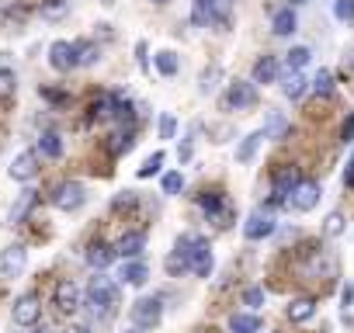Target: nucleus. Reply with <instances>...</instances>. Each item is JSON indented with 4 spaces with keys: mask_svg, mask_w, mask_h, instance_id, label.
<instances>
[{
    "mask_svg": "<svg viewBox=\"0 0 354 333\" xmlns=\"http://www.w3.org/2000/svg\"><path fill=\"white\" fill-rule=\"evenodd\" d=\"M84 305H87L94 316L108 319V316L115 312V305H118V285H115L104 271H94V278L87 281V292H84Z\"/></svg>",
    "mask_w": 354,
    "mask_h": 333,
    "instance_id": "nucleus-1",
    "label": "nucleus"
},
{
    "mask_svg": "<svg viewBox=\"0 0 354 333\" xmlns=\"http://www.w3.org/2000/svg\"><path fill=\"white\" fill-rule=\"evenodd\" d=\"M177 254L188 257V264H192V271H195L198 278H209V274H212V264H216V260H212V247H209V240L185 233L181 240H177Z\"/></svg>",
    "mask_w": 354,
    "mask_h": 333,
    "instance_id": "nucleus-2",
    "label": "nucleus"
},
{
    "mask_svg": "<svg viewBox=\"0 0 354 333\" xmlns=\"http://www.w3.org/2000/svg\"><path fill=\"white\" fill-rule=\"evenodd\" d=\"M129 316H132V326L153 330V326H160V319H163V302H160L156 295H142V298L132 302Z\"/></svg>",
    "mask_w": 354,
    "mask_h": 333,
    "instance_id": "nucleus-3",
    "label": "nucleus"
},
{
    "mask_svg": "<svg viewBox=\"0 0 354 333\" xmlns=\"http://www.w3.org/2000/svg\"><path fill=\"white\" fill-rule=\"evenodd\" d=\"M84 202H87V188L80 181H63L53 191V205L59 212H77V209H84Z\"/></svg>",
    "mask_w": 354,
    "mask_h": 333,
    "instance_id": "nucleus-4",
    "label": "nucleus"
},
{
    "mask_svg": "<svg viewBox=\"0 0 354 333\" xmlns=\"http://www.w3.org/2000/svg\"><path fill=\"white\" fill-rule=\"evenodd\" d=\"M223 104H226L230 111H247V108H254V104H257V87H254V80H233V84L226 87Z\"/></svg>",
    "mask_w": 354,
    "mask_h": 333,
    "instance_id": "nucleus-5",
    "label": "nucleus"
},
{
    "mask_svg": "<svg viewBox=\"0 0 354 333\" xmlns=\"http://www.w3.org/2000/svg\"><path fill=\"white\" fill-rule=\"evenodd\" d=\"M11 319H15L18 326H35V323L42 319V298H39L35 292L15 298V305H11Z\"/></svg>",
    "mask_w": 354,
    "mask_h": 333,
    "instance_id": "nucleus-6",
    "label": "nucleus"
},
{
    "mask_svg": "<svg viewBox=\"0 0 354 333\" xmlns=\"http://www.w3.org/2000/svg\"><path fill=\"white\" fill-rule=\"evenodd\" d=\"M319 184L316 181H299L295 188H292V195H288V209H295V212H313L316 205H319Z\"/></svg>",
    "mask_w": 354,
    "mask_h": 333,
    "instance_id": "nucleus-7",
    "label": "nucleus"
},
{
    "mask_svg": "<svg viewBox=\"0 0 354 333\" xmlns=\"http://www.w3.org/2000/svg\"><path fill=\"white\" fill-rule=\"evenodd\" d=\"M39 149H25V153H18L15 160H11V178L15 181H21V184H28V181H35L39 178Z\"/></svg>",
    "mask_w": 354,
    "mask_h": 333,
    "instance_id": "nucleus-8",
    "label": "nucleus"
},
{
    "mask_svg": "<svg viewBox=\"0 0 354 333\" xmlns=\"http://www.w3.org/2000/svg\"><path fill=\"white\" fill-rule=\"evenodd\" d=\"M25 267H28V250L21 243L0 250V278H18Z\"/></svg>",
    "mask_w": 354,
    "mask_h": 333,
    "instance_id": "nucleus-9",
    "label": "nucleus"
},
{
    "mask_svg": "<svg viewBox=\"0 0 354 333\" xmlns=\"http://www.w3.org/2000/svg\"><path fill=\"white\" fill-rule=\"evenodd\" d=\"M49 66H53L56 73H70V70H77V49H73V42L56 39V42L49 46Z\"/></svg>",
    "mask_w": 354,
    "mask_h": 333,
    "instance_id": "nucleus-10",
    "label": "nucleus"
},
{
    "mask_svg": "<svg viewBox=\"0 0 354 333\" xmlns=\"http://www.w3.org/2000/svg\"><path fill=\"white\" fill-rule=\"evenodd\" d=\"M271 233H274V216L264 212V209H257V212L243 222V236H247V240H268Z\"/></svg>",
    "mask_w": 354,
    "mask_h": 333,
    "instance_id": "nucleus-11",
    "label": "nucleus"
},
{
    "mask_svg": "<svg viewBox=\"0 0 354 333\" xmlns=\"http://www.w3.org/2000/svg\"><path fill=\"white\" fill-rule=\"evenodd\" d=\"M53 298H56V305H59L63 312L80 309V288H77V281H73V278H59L56 288H53Z\"/></svg>",
    "mask_w": 354,
    "mask_h": 333,
    "instance_id": "nucleus-12",
    "label": "nucleus"
},
{
    "mask_svg": "<svg viewBox=\"0 0 354 333\" xmlns=\"http://www.w3.org/2000/svg\"><path fill=\"white\" fill-rule=\"evenodd\" d=\"M115 250H118L122 260H139L142 250H146V233H125V236L115 243Z\"/></svg>",
    "mask_w": 354,
    "mask_h": 333,
    "instance_id": "nucleus-13",
    "label": "nucleus"
},
{
    "mask_svg": "<svg viewBox=\"0 0 354 333\" xmlns=\"http://www.w3.org/2000/svg\"><path fill=\"white\" fill-rule=\"evenodd\" d=\"M115 257H118V250H115L111 243H104V240H94V243L87 247V264H91L94 271H104Z\"/></svg>",
    "mask_w": 354,
    "mask_h": 333,
    "instance_id": "nucleus-14",
    "label": "nucleus"
},
{
    "mask_svg": "<svg viewBox=\"0 0 354 333\" xmlns=\"http://www.w3.org/2000/svg\"><path fill=\"white\" fill-rule=\"evenodd\" d=\"M278 73H281V63H278V56H261V59L254 63V73H250V80H254V84H274V80H278Z\"/></svg>",
    "mask_w": 354,
    "mask_h": 333,
    "instance_id": "nucleus-15",
    "label": "nucleus"
},
{
    "mask_svg": "<svg viewBox=\"0 0 354 333\" xmlns=\"http://www.w3.org/2000/svg\"><path fill=\"white\" fill-rule=\"evenodd\" d=\"M146 278H149V271H146V264H142V260H122V271H118V281H122V285L142 288V285H146Z\"/></svg>",
    "mask_w": 354,
    "mask_h": 333,
    "instance_id": "nucleus-16",
    "label": "nucleus"
},
{
    "mask_svg": "<svg viewBox=\"0 0 354 333\" xmlns=\"http://www.w3.org/2000/svg\"><path fill=\"white\" fill-rule=\"evenodd\" d=\"M295 28H299V18H295V11H292V8H281V11H274V18H271V32H274V35L288 39Z\"/></svg>",
    "mask_w": 354,
    "mask_h": 333,
    "instance_id": "nucleus-17",
    "label": "nucleus"
},
{
    "mask_svg": "<svg viewBox=\"0 0 354 333\" xmlns=\"http://www.w3.org/2000/svg\"><path fill=\"white\" fill-rule=\"evenodd\" d=\"M281 91H285V97H288V101H302V97L313 91V84H309L302 73H288V77H285V84H281Z\"/></svg>",
    "mask_w": 354,
    "mask_h": 333,
    "instance_id": "nucleus-18",
    "label": "nucleus"
},
{
    "mask_svg": "<svg viewBox=\"0 0 354 333\" xmlns=\"http://www.w3.org/2000/svg\"><path fill=\"white\" fill-rule=\"evenodd\" d=\"M285 312H288V319H292V323H306V319H313V316H316V302H313V298H292Z\"/></svg>",
    "mask_w": 354,
    "mask_h": 333,
    "instance_id": "nucleus-19",
    "label": "nucleus"
},
{
    "mask_svg": "<svg viewBox=\"0 0 354 333\" xmlns=\"http://www.w3.org/2000/svg\"><path fill=\"white\" fill-rule=\"evenodd\" d=\"M198 209H202L209 219H219L223 209H226V198H223L219 191H205V195H198Z\"/></svg>",
    "mask_w": 354,
    "mask_h": 333,
    "instance_id": "nucleus-20",
    "label": "nucleus"
},
{
    "mask_svg": "<svg viewBox=\"0 0 354 333\" xmlns=\"http://www.w3.org/2000/svg\"><path fill=\"white\" fill-rule=\"evenodd\" d=\"M230 330L233 333H257L261 330V319L254 312H233L230 316Z\"/></svg>",
    "mask_w": 354,
    "mask_h": 333,
    "instance_id": "nucleus-21",
    "label": "nucleus"
},
{
    "mask_svg": "<svg viewBox=\"0 0 354 333\" xmlns=\"http://www.w3.org/2000/svg\"><path fill=\"white\" fill-rule=\"evenodd\" d=\"M73 49H77V66H94V63L101 59V49H97L94 42H87V39L73 42Z\"/></svg>",
    "mask_w": 354,
    "mask_h": 333,
    "instance_id": "nucleus-22",
    "label": "nucleus"
},
{
    "mask_svg": "<svg viewBox=\"0 0 354 333\" xmlns=\"http://www.w3.org/2000/svg\"><path fill=\"white\" fill-rule=\"evenodd\" d=\"M313 59V53H309V46H295L292 53H285V70L288 73H302V66Z\"/></svg>",
    "mask_w": 354,
    "mask_h": 333,
    "instance_id": "nucleus-23",
    "label": "nucleus"
},
{
    "mask_svg": "<svg viewBox=\"0 0 354 333\" xmlns=\"http://www.w3.org/2000/svg\"><path fill=\"white\" fill-rule=\"evenodd\" d=\"M261 132H264V139H281V135L288 132V118H285L281 111H271Z\"/></svg>",
    "mask_w": 354,
    "mask_h": 333,
    "instance_id": "nucleus-24",
    "label": "nucleus"
},
{
    "mask_svg": "<svg viewBox=\"0 0 354 333\" xmlns=\"http://www.w3.org/2000/svg\"><path fill=\"white\" fill-rule=\"evenodd\" d=\"M39 153L49 156V160H59V156H63V139H59L56 132H42V135H39Z\"/></svg>",
    "mask_w": 354,
    "mask_h": 333,
    "instance_id": "nucleus-25",
    "label": "nucleus"
},
{
    "mask_svg": "<svg viewBox=\"0 0 354 333\" xmlns=\"http://www.w3.org/2000/svg\"><path fill=\"white\" fill-rule=\"evenodd\" d=\"M261 142H264V132H250V135H247V139L236 146V163H250Z\"/></svg>",
    "mask_w": 354,
    "mask_h": 333,
    "instance_id": "nucleus-26",
    "label": "nucleus"
},
{
    "mask_svg": "<svg viewBox=\"0 0 354 333\" xmlns=\"http://www.w3.org/2000/svg\"><path fill=\"white\" fill-rule=\"evenodd\" d=\"M313 94H316V97H330V94H333V73H330V70H319V73L313 77Z\"/></svg>",
    "mask_w": 354,
    "mask_h": 333,
    "instance_id": "nucleus-27",
    "label": "nucleus"
},
{
    "mask_svg": "<svg viewBox=\"0 0 354 333\" xmlns=\"http://www.w3.org/2000/svg\"><path fill=\"white\" fill-rule=\"evenodd\" d=\"M163 160H167V156H163L160 149H156L153 156H146V163L139 166V178H153V174H160V171H163Z\"/></svg>",
    "mask_w": 354,
    "mask_h": 333,
    "instance_id": "nucleus-28",
    "label": "nucleus"
},
{
    "mask_svg": "<svg viewBox=\"0 0 354 333\" xmlns=\"http://www.w3.org/2000/svg\"><path fill=\"white\" fill-rule=\"evenodd\" d=\"M156 70H160L163 77H174V73H177V56H174L170 49L156 53Z\"/></svg>",
    "mask_w": 354,
    "mask_h": 333,
    "instance_id": "nucleus-29",
    "label": "nucleus"
},
{
    "mask_svg": "<svg viewBox=\"0 0 354 333\" xmlns=\"http://www.w3.org/2000/svg\"><path fill=\"white\" fill-rule=\"evenodd\" d=\"M35 202H39V195H35V191H25V195H21V202H18V209L11 212V222H21V219L32 212V205H35Z\"/></svg>",
    "mask_w": 354,
    "mask_h": 333,
    "instance_id": "nucleus-30",
    "label": "nucleus"
},
{
    "mask_svg": "<svg viewBox=\"0 0 354 333\" xmlns=\"http://www.w3.org/2000/svg\"><path fill=\"white\" fill-rule=\"evenodd\" d=\"M344 229H347L344 212H330V216H326V222H323V233H326V236H340Z\"/></svg>",
    "mask_w": 354,
    "mask_h": 333,
    "instance_id": "nucleus-31",
    "label": "nucleus"
},
{
    "mask_svg": "<svg viewBox=\"0 0 354 333\" xmlns=\"http://www.w3.org/2000/svg\"><path fill=\"white\" fill-rule=\"evenodd\" d=\"M15 87H18V77H15V70L0 66V101H4V97H11V94H15Z\"/></svg>",
    "mask_w": 354,
    "mask_h": 333,
    "instance_id": "nucleus-32",
    "label": "nucleus"
},
{
    "mask_svg": "<svg viewBox=\"0 0 354 333\" xmlns=\"http://www.w3.org/2000/svg\"><path fill=\"white\" fill-rule=\"evenodd\" d=\"M111 111H115V97H111V94L94 97V104H91V115H94V118H104V115H111Z\"/></svg>",
    "mask_w": 354,
    "mask_h": 333,
    "instance_id": "nucleus-33",
    "label": "nucleus"
},
{
    "mask_svg": "<svg viewBox=\"0 0 354 333\" xmlns=\"http://www.w3.org/2000/svg\"><path fill=\"white\" fill-rule=\"evenodd\" d=\"M111 139H115V142H111V153H115V156H122V153H129V149L136 146V135H132V132H115Z\"/></svg>",
    "mask_w": 354,
    "mask_h": 333,
    "instance_id": "nucleus-34",
    "label": "nucleus"
},
{
    "mask_svg": "<svg viewBox=\"0 0 354 333\" xmlns=\"http://www.w3.org/2000/svg\"><path fill=\"white\" fill-rule=\"evenodd\" d=\"M66 8H70V0H46V4H42V15H46L49 21H56V18L66 15Z\"/></svg>",
    "mask_w": 354,
    "mask_h": 333,
    "instance_id": "nucleus-35",
    "label": "nucleus"
},
{
    "mask_svg": "<svg viewBox=\"0 0 354 333\" xmlns=\"http://www.w3.org/2000/svg\"><path fill=\"white\" fill-rule=\"evenodd\" d=\"M333 18L337 21H354V0H333Z\"/></svg>",
    "mask_w": 354,
    "mask_h": 333,
    "instance_id": "nucleus-36",
    "label": "nucleus"
},
{
    "mask_svg": "<svg viewBox=\"0 0 354 333\" xmlns=\"http://www.w3.org/2000/svg\"><path fill=\"white\" fill-rule=\"evenodd\" d=\"M167 271H170V274H185V271H192V264H188V257H181V254L174 250V254L167 257Z\"/></svg>",
    "mask_w": 354,
    "mask_h": 333,
    "instance_id": "nucleus-37",
    "label": "nucleus"
},
{
    "mask_svg": "<svg viewBox=\"0 0 354 333\" xmlns=\"http://www.w3.org/2000/svg\"><path fill=\"white\" fill-rule=\"evenodd\" d=\"M185 188V178L177 174V171H170V174H163V195H177Z\"/></svg>",
    "mask_w": 354,
    "mask_h": 333,
    "instance_id": "nucleus-38",
    "label": "nucleus"
},
{
    "mask_svg": "<svg viewBox=\"0 0 354 333\" xmlns=\"http://www.w3.org/2000/svg\"><path fill=\"white\" fill-rule=\"evenodd\" d=\"M174 132H177V122H174V115H160V139H174Z\"/></svg>",
    "mask_w": 354,
    "mask_h": 333,
    "instance_id": "nucleus-39",
    "label": "nucleus"
},
{
    "mask_svg": "<svg viewBox=\"0 0 354 333\" xmlns=\"http://www.w3.org/2000/svg\"><path fill=\"white\" fill-rule=\"evenodd\" d=\"M243 302H247L250 309H261V305H264V288H257V285L247 288V292H243Z\"/></svg>",
    "mask_w": 354,
    "mask_h": 333,
    "instance_id": "nucleus-40",
    "label": "nucleus"
},
{
    "mask_svg": "<svg viewBox=\"0 0 354 333\" xmlns=\"http://www.w3.org/2000/svg\"><path fill=\"white\" fill-rule=\"evenodd\" d=\"M111 205H115V209H132V205H136V191H122Z\"/></svg>",
    "mask_w": 354,
    "mask_h": 333,
    "instance_id": "nucleus-41",
    "label": "nucleus"
},
{
    "mask_svg": "<svg viewBox=\"0 0 354 333\" xmlns=\"http://www.w3.org/2000/svg\"><path fill=\"white\" fill-rule=\"evenodd\" d=\"M216 77H219V66H212V70H205V73H202V91H212V87H216V84H212Z\"/></svg>",
    "mask_w": 354,
    "mask_h": 333,
    "instance_id": "nucleus-42",
    "label": "nucleus"
},
{
    "mask_svg": "<svg viewBox=\"0 0 354 333\" xmlns=\"http://www.w3.org/2000/svg\"><path fill=\"white\" fill-rule=\"evenodd\" d=\"M340 139H344V142H354V115L344 122V129H340Z\"/></svg>",
    "mask_w": 354,
    "mask_h": 333,
    "instance_id": "nucleus-43",
    "label": "nucleus"
},
{
    "mask_svg": "<svg viewBox=\"0 0 354 333\" xmlns=\"http://www.w3.org/2000/svg\"><path fill=\"white\" fill-rule=\"evenodd\" d=\"M42 97H46V101H53V104H63V101H66V94H59V91H49V87L42 91Z\"/></svg>",
    "mask_w": 354,
    "mask_h": 333,
    "instance_id": "nucleus-44",
    "label": "nucleus"
},
{
    "mask_svg": "<svg viewBox=\"0 0 354 333\" xmlns=\"http://www.w3.org/2000/svg\"><path fill=\"white\" fill-rule=\"evenodd\" d=\"M344 184L354 188V153H351V163H347V174H344Z\"/></svg>",
    "mask_w": 354,
    "mask_h": 333,
    "instance_id": "nucleus-45",
    "label": "nucleus"
},
{
    "mask_svg": "<svg viewBox=\"0 0 354 333\" xmlns=\"http://www.w3.org/2000/svg\"><path fill=\"white\" fill-rule=\"evenodd\" d=\"M340 302H344V309L354 302V288H351V285H344V292H340Z\"/></svg>",
    "mask_w": 354,
    "mask_h": 333,
    "instance_id": "nucleus-46",
    "label": "nucleus"
},
{
    "mask_svg": "<svg viewBox=\"0 0 354 333\" xmlns=\"http://www.w3.org/2000/svg\"><path fill=\"white\" fill-rule=\"evenodd\" d=\"M136 53H139V66L146 70V66H149V59H146V42H139V46H136Z\"/></svg>",
    "mask_w": 354,
    "mask_h": 333,
    "instance_id": "nucleus-47",
    "label": "nucleus"
},
{
    "mask_svg": "<svg viewBox=\"0 0 354 333\" xmlns=\"http://www.w3.org/2000/svg\"><path fill=\"white\" fill-rule=\"evenodd\" d=\"M66 333H91V330H87V326H70Z\"/></svg>",
    "mask_w": 354,
    "mask_h": 333,
    "instance_id": "nucleus-48",
    "label": "nucleus"
},
{
    "mask_svg": "<svg viewBox=\"0 0 354 333\" xmlns=\"http://www.w3.org/2000/svg\"><path fill=\"white\" fill-rule=\"evenodd\" d=\"M32 333H49V330H46V326H35V330H32Z\"/></svg>",
    "mask_w": 354,
    "mask_h": 333,
    "instance_id": "nucleus-49",
    "label": "nucleus"
},
{
    "mask_svg": "<svg viewBox=\"0 0 354 333\" xmlns=\"http://www.w3.org/2000/svg\"><path fill=\"white\" fill-rule=\"evenodd\" d=\"M153 4H160V8H163V4H170V0H153Z\"/></svg>",
    "mask_w": 354,
    "mask_h": 333,
    "instance_id": "nucleus-50",
    "label": "nucleus"
},
{
    "mask_svg": "<svg viewBox=\"0 0 354 333\" xmlns=\"http://www.w3.org/2000/svg\"><path fill=\"white\" fill-rule=\"evenodd\" d=\"M125 333H139V326H132V330H125Z\"/></svg>",
    "mask_w": 354,
    "mask_h": 333,
    "instance_id": "nucleus-51",
    "label": "nucleus"
},
{
    "mask_svg": "<svg viewBox=\"0 0 354 333\" xmlns=\"http://www.w3.org/2000/svg\"><path fill=\"white\" fill-rule=\"evenodd\" d=\"M295 4H306V0H292V8H295Z\"/></svg>",
    "mask_w": 354,
    "mask_h": 333,
    "instance_id": "nucleus-52",
    "label": "nucleus"
},
{
    "mask_svg": "<svg viewBox=\"0 0 354 333\" xmlns=\"http://www.w3.org/2000/svg\"><path fill=\"white\" fill-rule=\"evenodd\" d=\"M351 70H354V59H351Z\"/></svg>",
    "mask_w": 354,
    "mask_h": 333,
    "instance_id": "nucleus-53",
    "label": "nucleus"
}]
</instances>
